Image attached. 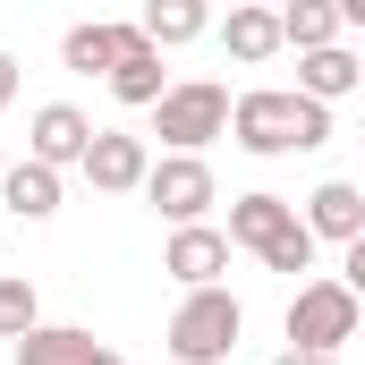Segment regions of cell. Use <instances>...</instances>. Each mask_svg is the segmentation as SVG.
Returning a JSON list of instances; mask_svg holds the SVG:
<instances>
[{
    "label": "cell",
    "mask_w": 365,
    "mask_h": 365,
    "mask_svg": "<svg viewBox=\"0 0 365 365\" xmlns=\"http://www.w3.org/2000/svg\"><path fill=\"white\" fill-rule=\"evenodd\" d=\"M230 136L255 153V162H280V153H314V145H331V110L323 102H306L297 86H255L230 102Z\"/></svg>",
    "instance_id": "obj_1"
},
{
    "label": "cell",
    "mask_w": 365,
    "mask_h": 365,
    "mask_svg": "<svg viewBox=\"0 0 365 365\" xmlns=\"http://www.w3.org/2000/svg\"><path fill=\"white\" fill-rule=\"evenodd\" d=\"M230 247H247L264 272H314V230H306V212L289 204V195H230Z\"/></svg>",
    "instance_id": "obj_2"
},
{
    "label": "cell",
    "mask_w": 365,
    "mask_h": 365,
    "mask_svg": "<svg viewBox=\"0 0 365 365\" xmlns=\"http://www.w3.org/2000/svg\"><path fill=\"white\" fill-rule=\"evenodd\" d=\"M357 331H365V306L340 280H297V297H289V349L297 357H340Z\"/></svg>",
    "instance_id": "obj_3"
},
{
    "label": "cell",
    "mask_w": 365,
    "mask_h": 365,
    "mask_svg": "<svg viewBox=\"0 0 365 365\" xmlns=\"http://www.w3.org/2000/svg\"><path fill=\"white\" fill-rule=\"evenodd\" d=\"M238 331H247V306L230 289H195V297H179V314H170V357L179 365H221L238 349Z\"/></svg>",
    "instance_id": "obj_4"
},
{
    "label": "cell",
    "mask_w": 365,
    "mask_h": 365,
    "mask_svg": "<svg viewBox=\"0 0 365 365\" xmlns=\"http://www.w3.org/2000/svg\"><path fill=\"white\" fill-rule=\"evenodd\" d=\"M153 136L170 145V153H195L204 162V145L212 136H230V86H212V77H187L153 102Z\"/></svg>",
    "instance_id": "obj_5"
},
{
    "label": "cell",
    "mask_w": 365,
    "mask_h": 365,
    "mask_svg": "<svg viewBox=\"0 0 365 365\" xmlns=\"http://www.w3.org/2000/svg\"><path fill=\"white\" fill-rule=\"evenodd\" d=\"M145 204H153L170 230H195V221L221 204V187H212V170H204L195 153H162V162H153V179H145Z\"/></svg>",
    "instance_id": "obj_6"
},
{
    "label": "cell",
    "mask_w": 365,
    "mask_h": 365,
    "mask_svg": "<svg viewBox=\"0 0 365 365\" xmlns=\"http://www.w3.org/2000/svg\"><path fill=\"white\" fill-rule=\"evenodd\" d=\"M93 136H102V128H93L77 102H43L34 128H26V162H43V170H68V162H77V170H86Z\"/></svg>",
    "instance_id": "obj_7"
},
{
    "label": "cell",
    "mask_w": 365,
    "mask_h": 365,
    "mask_svg": "<svg viewBox=\"0 0 365 365\" xmlns=\"http://www.w3.org/2000/svg\"><path fill=\"white\" fill-rule=\"evenodd\" d=\"M145 179H153L145 136H136V128H102L93 153H86V187L93 195H145Z\"/></svg>",
    "instance_id": "obj_8"
},
{
    "label": "cell",
    "mask_w": 365,
    "mask_h": 365,
    "mask_svg": "<svg viewBox=\"0 0 365 365\" xmlns=\"http://www.w3.org/2000/svg\"><path fill=\"white\" fill-rule=\"evenodd\" d=\"M162 272L179 280L187 297H195V289H221V272H230V230H212V221L170 230V247H162Z\"/></svg>",
    "instance_id": "obj_9"
},
{
    "label": "cell",
    "mask_w": 365,
    "mask_h": 365,
    "mask_svg": "<svg viewBox=\"0 0 365 365\" xmlns=\"http://www.w3.org/2000/svg\"><path fill=\"white\" fill-rule=\"evenodd\" d=\"M306 230H314V247H323V238H331V247H357L365 238V187L323 179L314 195H306Z\"/></svg>",
    "instance_id": "obj_10"
},
{
    "label": "cell",
    "mask_w": 365,
    "mask_h": 365,
    "mask_svg": "<svg viewBox=\"0 0 365 365\" xmlns=\"http://www.w3.org/2000/svg\"><path fill=\"white\" fill-rule=\"evenodd\" d=\"M128 43H136V17H128V26H102V17H93V26H68V34H60V60H68L77 77H110V68L128 60Z\"/></svg>",
    "instance_id": "obj_11"
},
{
    "label": "cell",
    "mask_w": 365,
    "mask_h": 365,
    "mask_svg": "<svg viewBox=\"0 0 365 365\" xmlns=\"http://www.w3.org/2000/svg\"><path fill=\"white\" fill-rule=\"evenodd\" d=\"M221 51H230L238 68H264L272 51H289V34H280V9H230V17H221Z\"/></svg>",
    "instance_id": "obj_12"
},
{
    "label": "cell",
    "mask_w": 365,
    "mask_h": 365,
    "mask_svg": "<svg viewBox=\"0 0 365 365\" xmlns=\"http://www.w3.org/2000/svg\"><path fill=\"white\" fill-rule=\"evenodd\" d=\"M357 86H365V60L349 51V43H331V51H306V60H297V93H306V102H323V110H331L340 93H357Z\"/></svg>",
    "instance_id": "obj_13"
},
{
    "label": "cell",
    "mask_w": 365,
    "mask_h": 365,
    "mask_svg": "<svg viewBox=\"0 0 365 365\" xmlns=\"http://www.w3.org/2000/svg\"><path fill=\"white\" fill-rule=\"evenodd\" d=\"M110 93H119L128 110H153V102L170 93V77H162V51L145 43V26H136V43H128V60L110 68Z\"/></svg>",
    "instance_id": "obj_14"
},
{
    "label": "cell",
    "mask_w": 365,
    "mask_h": 365,
    "mask_svg": "<svg viewBox=\"0 0 365 365\" xmlns=\"http://www.w3.org/2000/svg\"><path fill=\"white\" fill-rule=\"evenodd\" d=\"M93 349H102V340H93L86 323H43V331H26L9 357L17 365H93Z\"/></svg>",
    "instance_id": "obj_15"
},
{
    "label": "cell",
    "mask_w": 365,
    "mask_h": 365,
    "mask_svg": "<svg viewBox=\"0 0 365 365\" xmlns=\"http://www.w3.org/2000/svg\"><path fill=\"white\" fill-rule=\"evenodd\" d=\"M0 204H9L17 221H51V212H60V170H43V162H9Z\"/></svg>",
    "instance_id": "obj_16"
},
{
    "label": "cell",
    "mask_w": 365,
    "mask_h": 365,
    "mask_svg": "<svg viewBox=\"0 0 365 365\" xmlns=\"http://www.w3.org/2000/svg\"><path fill=\"white\" fill-rule=\"evenodd\" d=\"M280 34H289L297 60H306V51H331V43H340V0H289V9H280Z\"/></svg>",
    "instance_id": "obj_17"
},
{
    "label": "cell",
    "mask_w": 365,
    "mask_h": 365,
    "mask_svg": "<svg viewBox=\"0 0 365 365\" xmlns=\"http://www.w3.org/2000/svg\"><path fill=\"white\" fill-rule=\"evenodd\" d=\"M136 26H145V43H153V51H170V43H195V34H212V9H204V0H153Z\"/></svg>",
    "instance_id": "obj_18"
},
{
    "label": "cell",
    "mask_w": 365,
    "mask_h": 365,
    "mask_svg": "<svg viewBox=\"0 0 365 365\" xmlns=\"http://www.w3.org/2000/svg\"><path fill=\"white\" fill-rule=\"evenodd\" d=\"M26 331H43V297H34V280H26V272H0V340L17 349Z\"/></svg>",
    "instance_id": "obj_19"
},
{
    "label": "cell",
    "mask_w": 365,
    "mask_h": 365,
    "mask_svg": "<svg viewBox=\"0 0 365 365\" xmlns=\"http://www.w3.org/2000/svg\"><path fill=\"white\" fill-rule=\"evenodd\" d=\"M340 289H349V297H357V306H365V238H357V247H349V264H340Z\"/></svg>",
    "instance_id": "obj_20"
},
{
    "label": "cell",
    "mask_w": 365,
    "mask_h": 365,
    "mask_svg": "<svg viewBox=\"0 0 365 365\" xmlns=\"http://www.w3.org/2000/svg\"><path fill=\"white\" fill-rule=\"evenodd\" d=\"M9 102H17V60L0 51V110H9Z\"/></svg>",
    "instance_id": "obj_21"
},
{
    "label": "cell",
    "mask_w": 365,
    "mask_h": 365,
    "mask_svg": "<svg viewBox=\"0 0 365 365\" xmlns=\"http://www.w3.org/2000/svg\"><path fill=\"white\" fill-rule=\"evenodd\" d=\"M272 365H340V357H297V349H280Z\"/></svg>",
    "instance_id": "obj_22"
},
{
    "label": "cell",
    "mask_w": 365,
    "mask_h": 365,
    "mask_svg": "<svg viewBox=\"0 0 365 365\" xmlns=\"http://www.w3.org/2000/svg\"><path fill=\"white\" fill-rule=\"evenodd\" d=\"M340 26H365V0H340Z\"/></svg>",
    "instance_id": "obj_23"
},
{
    "label": "cell",
    "mask_w": 365,
    "mask_h": 365,
    "mask_svg": "<svg viewBox=\"0 0 365 365\" xmlns=\"http://www.w3.org/2000/svg\"><path fill=\"white\" fill-rule=\"evenodd\" d=\"M93 365H119V357H110V349H93Z\"/></svg>",
    "instance_id": "obj_24"
},
{
    "label": "cell",
    "mask_w": 365,
    "mask_h": 365,
    "mask_svg": "<svg viewBox=\"0 0 365 365\" xmlns=\"http://www.w3.org/2000/svg\"><path fill=\"white\" fill-rule=\"evenodd\" d=\"M0 179H9V153H0Z\"/></svg>",
    "instance_id": "obj_25"
},
{
    "label": "cell",
    "mask_w": 365,
    "mask_h": 365,
    "mask_svg": "<svg viewBox=\"0 0 365 365\" xmlns=\"http://www.w3.org/2000/svg\"><path fill=\"white\" fill-rule=\"evenodd\" d=\"M357 60H365V51H357Z\"/></svg>",
    "instance_id": "obj_26"
}]
</instances>
